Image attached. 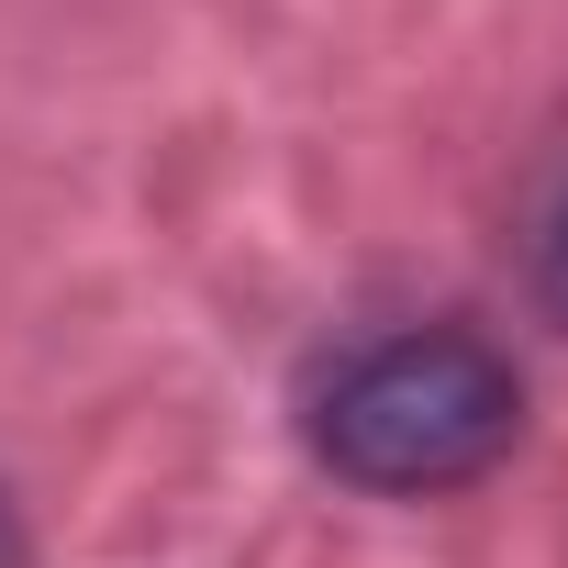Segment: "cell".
I'll return each instance as SVG.
<instances>
[{
	"label": "cell",
	"mask_w": 568,
	"mask_h": 568,
	"mask_svg": "<svg viewBox=\"0 0 568 568\" xmlns=\"http://www.w3.org/2000/svg\"><path fill=\"white\" fill-rule=\"evenodd\" d=\"M34 546H23V513H12V490H0V568H23Z\"/></svg>",
	"instance_id": "3957f363"
},
{
	"label": "cell",
	"mask_w": 568,
	"mask_h": 568,
	"mask_svg": "<svg viewBox=\"0 0 568 568\" xmlns=\"http://www.w3.org/2000/svg\"><path fill=\"white\" fill-rule=\"evenodd\" d=\"M313 457L368 490V501H435L468 490L513 457L524 435V368L468 335V324H402L357 357H335V379L302 413Z\"/></svg>",
	"instance_id": "6da1fadb"
},
{
	"label": "cell",
	"mask_w": 568,
	"mask_h": 568,
	"mask_svg": "<svg viewBox=\"0 0 568 568\" xmlns=\"http://www.w3.org/2000/svg\"><path fill=\"white\" fill-rule=\"evenodd\" d=\"M524 267H535V302H546V324H568V168H557V179H546V201H535Z\"/></svg>",
	"instance_id": "7a4b0ae2"
}]
</instances>
